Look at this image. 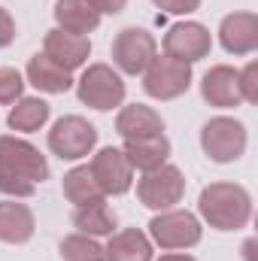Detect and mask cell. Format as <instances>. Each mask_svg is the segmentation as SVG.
<instances>
[{
  "mask_svg": "<svg viewBox=\"0 0 258 261\" xmlns=\"http://www.w3.org/2000/svg\"><path fill=\"white\" fill-rule=\"evenodd\" d=\"M197 213L216 231H240L252 219V195L237 182H210L200 189Z\"/></svg>",
  "mask_w": 258,
  "mask_h": 261,
  "instance_id": "6da1fadb",
  "label": "cell"
},
{
  "mask_svg": "<svg viewBox=\"0 0 258 261\" xmlns=\"http://www.w3.org/2000/svg\"><path fill=\"white\" fill-rule=\"evenodd\" d=\"M76 97L82 107H91L97 113H110L125 103V79L116 67L110 64H85L82 76L73 82Z\"/></svg>",
  "mask_w": 258,
  "mask_h": 261,
  "instance_id": "7a4b0ae2",
  "label": "cell"
},
{
  "mask_svg": "<svg viewBox=\"0 0 258 261\" xmlns=\"http://www.w3.org/2000/svg\"><path fill=\"white\" fill-rule=\"evenodd\" d=\"M203 225L189 210H161L149 222V240L152 246H161L164 252H186L200 243Z\"/></svg>",
  "mask_w": 258,
  "mask_h": 261,
  "instance_id": "3957f363",
  "label": "cell"
},
{
  "mask_svg": "<svg viewBox=\"0 0 258 261\" xmlns=\"http://www.w3.org/2000/svg\"><path fill=\"white\" fill-rule=\"evenodd\" d=\"M246 143H249V137H246L243 122H237L231 116H213L200 128V149L216 164L240 161L243 152H246Z\"/></svg>",
  "mask_w": 258,
  "mask_h": 261,
  "instance_id": "277c9868",
  "label": "cell"
},
{
  "mask_svg": "<svg viewBox=\"0 0 258 261\" xmlns=\"http://www.w3.org/2000/svg\"><path fill=\"white\" fill-rule=\"evenodd\" d=\"M186 195V173L176 164H161L158 170H149L137 179V200L152 210H173Z\"/></svg>",
  "mask_w": 258,
  "mask_h": 261,
  "instance_id": "5b68a950",
  "label": "cell"
},
{
  "mask_svg": "<svg viewBox=\"0 0 258 261\" xmlns=\"http://www.w3.org/2000/svg\"><path fill=\"white\" fill-rule=\"evenodd\" d=\"M97 146V128L82 116H61L49 130V152L61 161H82Z\"/></svg>",
  "mask_w": 258,
  "mask_h": 261,
  "instance_id": "8992f818",
  "label": "cell"
},
{
  "mask_svg": "<svg viewBox=\"0 0 258 261\" xmlns=\"http://www.w3.org/2000/svg\"><path fill=\"white\" fill-rule=\"evenodd\" d=\"M192 88V64H183L170 55H155L143 70V91L155 100H176Z\"/></svg>",
  "mask_w": 258,
  "mask_h": 261,
  "instance_id": "52a82bcc",
  "label": "cell"
},
{
  "mask_svg": "<svg viewBox=\"0 0 258 261\" xmlns=\"http://www.w3.org/2000/svg\"><path fill=\"white\" fill-rule=\"evenodd\" d=\"M158 55V43L143 28H122L113 40V67L125 76H140Z\"/></svg>",
  "mask_w": 258,
  "mask_h": 261,
  "instance_id": "ba28073f",
  "label": "cell"
},
{
  "mask_svg": "<svg viewBox=\"0 0 258 261\" xmlns=\"http://www.w3.org/2000/svg\"><path fill=\"white\" fill-rule=\"evenodd\" d=\"M0 167H6V170H12L18 176L31 179L34 186H40V182L49 179V161H46V155L34 143L21 140L15 134H3L0 137Z\"/></svg>",
  "mask_w": 258,
  "mask_h": 261,
  "instance_id": "9c48e42d",
  "label": "cell"
},
{
  "mask_svg": "<svg viewBox=\"0 0 258 261\" xmlns=\"http://www.w3.org/2000/svg\"><path fill=\"white\" fill-rule=\"evenodd\" d=\"M97 189L107 197H119L128 195L131 186H134V167L128 164L125 152L116 149V146H104L91 155V164H88Z\"/></svg>",
  "mask_w": 258,
  "mask_h": 261,
  "instance_id": "30bf717a",
  "label": "cell"
},
{
  "mask_svg": "<svg viewBox=\"0 0 258 261\" xmlns=\"http://www.w3.org/2000/svg\"><path fill=\"white\" fill-rule=\"evenodd\" d=\"M161 46H164V55H170V58H176L183 64H194V61L210 55L213 34L200 21H176V24L167 28Z\"/></svg>",
  "mask_w": 258,
  "mask_h": 261,
  "instance_id": "8fae6325",
  "label": "cell"
},
{
  "mask_svg": "<svg viewBox=\"0 0 258 261\" xmlns=\"http://www.w3.org/2000/svg\"><path fill=\"white\" fill-rule=\"evenodd\" d=\"M43 55L49 61H55L58 67H64L67 73L73 70H82L91 58V40L88 37H76V34H67L61 28H52L43 40Z\"/></svg>",
  "mask_w": 258,
  "mask_h": 261,
  "instance_id": "7c38bea8",
  "label": "cell"
},
{
  "mask_svg": "<svg viewBox=\"0 0 258 261\" xmlns=\"http://www.w3.org/2000/svg\"><path fill=\"white\" fill-rule=\"evenodd\" d=\"M219 43L228 55H252L258 49V15L231 12L219 24Z\"/></svg>",
  "mask_w": 258,
  "mask_h": 261,
  "instance_id": "4fadbf2b",
  "label": "cell"
},
{
  "mask_svg": "<svg viewBox=\"0 0 258 261\" xmlns=\"http://www.w3.org/2000/svg\"><path fill=\"white\" fill-rule=\"evenodd\" d=\"M200 97L216 107V110H234L243 103L240 88H237V70L228 64L210 67L200 79Z\"/></svg>",
  "mask_w": 258,
  "mask_h": 261,
  "instance_id": "5bb4252c",
  "label": "cell"
},
{
  "mask_svg": "<svg viewBox=\"0 0 258 261\" xmlns=\"http://www.w3.org/2000/svg\"><path fill=\"white\" fill-rule=\"evenodd\" d=\"M37 231V219H34V210L21 200H0V243H9V246H21L34 237Z\"/></svg>",
  "mask_w": 258,
  "mask_h": 261,
  "instance_id": "9a60e30c",
  "label": "cell"
},
{
  "mask_svg": "<svg viewBox=\"0 0 258 261\" xmlns=\"http://www.w3.org/2000/svg\"><path fill=\"white\" fill-rule=\"evenodd\" d=\"M116 130L122 140H143V137L164 134V119L158 110H152L146 103H128L116 116Z\"/></svg>",
  "mask_w": 258,
  "mask_h": 261,
  "instance_id": "2e32d148",
  "label": "cell"
},
{
  "mask_svg": "<svg viewBox=\"0 0 258 261\" xmlns=\"http://www.w3.org/2000/svg\"><path fill=\"white\" fill-rule=\"evenodd\" d=\"M107 261H152L155 258V246L149 240L146 231L140 228H122L113 231L107 246H104Z\"/></svg>",
  "mask_w": 258,
  "mask_h": 261,
  "instance_id": "e0dca14e",
  "label": "cell"
},
{
  "mask_svg": "<svg viewBox=\"0 0 258 261\" xmlns=\"http://www.w3.org/2000/svg\"><path fill=\"white\" fill-rule=\"evenodd\" d=\"M73 228L79 234H88V237H110L119 228V216L107 197H97L91 203L73 206Z\"/></svg>",
  "mask_w": 258,
  "mask_h": 261,
  "instance_id": "ac0fdd59",
  "label": "cell"
},
{
  "mask_svg": "<svg viewBox=\"0 0 258 261\" xmlns=\"http://www.w3.org/2000/svg\"><path fill=\"white\" fill-rule=\"evenodd\" d=\"M122 152H125V158H128V164L134 170L149 173V170H158L161 164H167V158H170V140L164 134L143 137V140H125Z\"/></svg>",
  "mask_w": 258,
  "mask_h": 261,
  "instance_id": "d6986e66",
  "label": "cell"
},
{
  "mask_svg": "<svg viewBox=\"0 0 258 261\" xmlns=\"http://www.w3.org/2000/svg\"><path fill=\"white\" fill-rule=\"evenodd\" d=\"M52 15L61 31L76 34V37H88L100 28V15L94 12V6L88 0H55Z\"/></svg>",
  "mask_w": 258,
  "mask_h": 261,
  "instance_id": "ffe728a7",
  "label": "cell"
},
{
  "mask_svg": "<svg viewBox=\"0 0 258 261\" xmlns=\"http://www.w3.org/2000/svg\"><path fill=\"white\" fill-rule=\"evenodd\" d=\"M24 79L37 88V91H43V94H64L73 88V73H67L64 67H58L55 61H49L43 52H37L28 67H24Z\"/></svg>",
  "mask_w": 258,
  "mask_h": 261,
  "instance_id": "44dd1931",
  "label": "cell"
},
{
  "mask_svg": "<svg viewBox=\"0 0 258 261\" xmlns=\"http://www.w3.org/2000/svg\"><path fill=\"white\" fill-rule=\"evenodd\" d=\"M49 116H52V107L43 97H24L21 94L15 100V107L9 110L6 125L12 130H18V134H34V130H40L49 122Z\"/></svg>",
  "mask_w": 258,
  "mask_h": 261,
  "instance_id": "7402d4cb",
  "label": "cell"
},
{
  "mask_svg": "<svg viewBox=\"0 0 258 261\" xmlns=\"http://www.w3.org/2000/svg\"><path fill=\"white\" fill-rule=\"evenodd\" d=\"M61 192H64V197L73 206H82V203H91V200H97V197H107L97 189V182H94L88 164H76V167L67 170L64 182H61Z\"/></svg>",
  "mask_w": 258,
  "mask_h": 261,
  "instance_id": "603a6c76",
  "label": "cell"
},
{
  "mask_svg": "<svg viewBox=\"0 0 258 261\" xmlns=\"http://www.w3.org/2000/svg\"><path fill=\"white\" fill-rule=\"evenodd\" d=\"M61 261H107L104 255V246L97 243V237H88V234H67L58 246Z\"/></svg>",
  "mask_w": 258,
  "mask_h": 261,
  "instance_id": "cb8c5ba5",
  "label": "cell"
},
{
  "mask_svg": "<svg viewBox=\"0 0 258 261\" xmlns=\"http://www.w3.org/2000/svg\"><path fill=\"white\" fill-rule=\"evenodd\" d=\"M0 195L3 197H12V200H28V197L37 195V186L6 167H0Z\"/></svg>",
  "mask_w": 258,
  "mask_h": 261,
  "instance_id": "d4e9b609",
  "label": "cell"
},
{
  "mask_svg": "<svg viewBox=\"0 0 258 261\" xmlns=\"http://www.w3.org/2000/svg\"><path fill=\"white\" fill-rule=\"evenodd\" d=\"M24 91V76L15 67H0V103H15Z\"/></svg>",
  "mask_w": 258,
  "mask_h": 261,
  "instance_id": "484cf974",
  "label": "cell"
},
{
  "mask_svg": "<svg viewBox=\"0 0 258 261\" xmlns=\"http://www.w3.org/2000/svg\"><path fill=\"white\" fill-rule=\"evenodd\" d=\"M237 88L243 103H258V64L249 61L243 70H237Z\"/></svg>",
  "mask_w": 258,
  "mask_h": 261,
  "instance_id": "4316f807",
  "label": "cell"
},
{
  "mask_svg": "<svg viewBox=\"0 0 258 261\" xmlns=\"http://www.w3.org/2000/svg\"><path fill=\"white\" fill-rule=\"evenodd\" d=\"M152 3L167 15H192L200 9V0H152Z\"/></svg>",
  "mask_w": 258,
  "mask_h": 261,
  "instance_id": "83f0119b",
  "label": "cell"
},
{
  "mask_svg": "<svg viewBox=\"0 0 258 261\" xmlns=\"http://www.w3.org/2000/svg\"><path fill=\"white\" fill-rule=\"evenodd\" d=\"M15 43V18L9 15V9H0V49Z\"/></svg>",
  "mask_w": 258,
  "mask_h": 261,
  "instance_id": "f1b7e54d",
  "label": "cell"
},
{
  "mask_svg": "<svg viewBox=\"0 0 258 261\" xmlns=\"http://www.w3.org/2000/svg\"><path fill=\"white\" fill-rule=\"evenodd\" d=\"M91 6H94V12L104 18V15H119L125 6H128V0H88Z\"/></svg>",
  "mask_w": 258,
  "mask_h": 261,
  "instance_id": "f546056e",
  "label": "cell"
},
{
  "mask_svg": "<svg viewBox=\"0 0 258 261\" xmlns=\"http://www.w3.org/2000/svg\"><path fill=\"white\" fill-rule=\"evenodd\" d=\"M158 261H197V258H192L189 252H164Z\"/></svg>",
  "mask_w": 258,
  "mask_h": 261,
  "instance_id": "4dcf8cb0",
  "label": "cell"
}]
</instances>
